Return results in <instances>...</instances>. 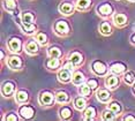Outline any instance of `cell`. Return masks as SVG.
Returning a JSON list of instances; mask_svg holds the SVG:
<instances>
[{"mask_svg":"<svg viewBox=\"0 0 135 121\" xmlns=\"http://www.w3.org/2000/svg\"><path fill=\"white\" fill-rule=\"evenodd\" d=\"M93 70H94L95 74L102 76V75H105L106 74L107 68L102 61H95V62L93 64Z\"/></svg>","mask_w":135,"mask_h":121,"instance_id":"6da1fadb","label":"cell"},{"mask_svg":"<svg viewBox=\"0 0 135 121\" xmlns=\"http://www.w3.org/2000/svg\"><path fill=\"white\" fill-rule=\"evenodd\" d=\"M39 103L42 105H51L53 103V95L49 91H45V92H42L41 96H39Z\"/></svg>","mask_w":135,"mask_h":121,"instance_id":"7a4b0ae2","label":"cell"},{"mask_svg":"<svg viewBox=\"0 0 135 121\" xmlns=\"http://www.w3.org/2000/svg\"><path fill=\"white\" fill-rule=\"evenodd\" d=\"M54 28H56V31L59 35H65V33L69 31V26L66 21H58Z\"/></svg>","mask_w":135,"mask_h":121,"instance_id":"3957f363","label":"cell"},{"mask_svg":"<svg viewBox=\"0 0 135 121\" xmlns=\"http://www.w3.org/2000/svg\"><path fill=\"white\" fill-rule=\"evenodd\" d=\"M20 114L24 119H30V118L33 117L35 111H33V108L31 106H22L20 108Z\"/></svg>","mask_w":135,"mask_h":121,"instance_id":"277c9868","label":"cell"},{"mask_svg":"<svg viewBox=\"0 0 135 121\" xmlns=\"http://www.w3.org/2000/svg\"><path fill=\"white\" fill-rule=\"evenodd\" d=\"M8 65H9V67L12 69H19V68L22 66V60L16 57V55H13V57L9 58V60H8Z\"/></svg>","mask_w":135,"mask_h":121,"instance_id":"5b68a950","label":"cell"},{"mask_svg":"<svg viewBox=\"0 0 135 121\" xmlns=\"http://www.w3.org/2000/svg\"><path fill=\"white\" fill-rule=\"evenodd\" d=\"M59 11H60V13H62L64 15H69L73 13L74 7H73V5L69 4V2H64V4H61L59 6Z\"/></svg>","mask_w":135,"mask_h":121,"instance_id":"8992f818","label":"cell"},{"mask_svg":"<svg viewBox=\"0 0 135 121\" xmlns=\"http://www.w3.org/2000/svg\"><path fill=\"white\" fill-rule=\"evenodd\" d=\"M9 49L13 52H20L21 51V39L20 38H12L9 40Z\"/></svg>","mask_w":135,"mask_h":121,"instance_id":"52a82bcc","label":"cell"},{"mask_svg":"<svg viewBox=\"0 0 135 121\" xmlns=\"http://www.w3.org/2000/svg\"><path fill=\"white\" fill-rule=\"evenodd\" d=\"M112 12H113V8H112V6L109 5V4H104V5L98 7V13H99L100 15H103V16L111 15Z\"/></svg>","mask_w":135,"mask_h":121,"instance_id":"ba28073f","label":"cell"},{"mask_svg":"<svg viewBox=\"0 0 135 121\" xmlns=\"http://www.w3.org/2000/svg\"><path fill=\"white\" fill-rule=\"evenodd\" d=\"M97 98L99 101H102V103H106V101H109V99L111 98V95H110L109 91H106V90H99V91H97Z\"/></svg>","mask_w":135,"mask_h":121,"instance_id":"9c48e42d","label":"cell"},{"mask_svg":"<svg viewBox=\"0 0 135 121\" xmlns=\"http://www.w3.org/2000/svg\"><path fill=\"white\" fill-rule=\"evenodd\" d=\"M113 21H114L115 26L122 27L127 23V17H126V15H124V14H117V15H114V17H113Z\"/></svg>","mask_w":135,"mask_h":121,"instance_id":"30bf717a","label":"cell"},{"mask_svg":"<svg viewBox=\"0 0 135 121\" xmlns=\"http://www.w3.org/2000/svg\"><path fill=\"white\" fill-rule=\"evenodd\" d=\"M26 50H27V52L30 53V54L37 53V52H38V44H37V42H35V40H30L28 44H27V46H26Z\"/></svg>","mask_w":135,"mask_h":121,"instance_id":"8fae6325","label":"cell"},{"mask_svg":"<svg viewBox=\"0 0 135 121\" xmlns=\"http://www.w3.org/2000/svg\"><path fill=\"white\" fill-rule=\"evenodd\" d=\"M106 86L107 88H110V89H114L117 85L119 84V79L117 76L114 75H111V76H109L106 79Z\"/></svg>","mask_w":135,"mask_h":121,"instance_id":"7c38bea8","label":"cell"},{"mask_svg":"<svg viewBox=\"0 0 135 121\" xmlns=\"http://www.w3.org/2000/svg\"><path fill=\"white\" fill-rule=\"evenodd\" d=\"M70 70H68V69H62L61 72L58 74V79H59V81L60 82H68V81L70 80Z\"/></svg>","mask_w":135,"mask_h":121,"instance_id":"4fadbf2b","label":"cell"},{"mask_svg":"<svg viewBox=\"0 0 135 121\" xmlns=\"http://www.w3.org/2000/svg\"><path fill=\"white\" fill-rule=\"evenodd\" d=\"M14 91V84L12 82H5L2 85V94L5 96H9Z\"/></svg>","mask_w":135,"mask_h":121,"instance_id":"5bb4252c","label":"cell"},{"mask_svg":"<svg viewBox=\"0 0 135 121\" xmlns=\"http://www.w3.org/2000/svg\"><path fill=\"white\" fill-rule=\"evenodd\" d=\"M91 5V0H78L76 1V7L79 11H85L90 7Z\"/></svg>","mask_w":135,"mask_h":121,"instance_id":"9a60e30c","label":"cell"},{"mask_svg":"<svg viewBox=\"0 0 135 121\" xmlns=\"http://www.w3.org/2000/svg\"><path fill=\"white\" fill-rule=\"evenodd\" d=\"M69 61H72L74 65H80L83 61V58H82V54L79 53V52H74V53L70 54L69 57Z\"/></svg>","mask_w":135,"mask_h":121,"instance_id":"2e32d148","label":"cell"},{"mask_svg":"<svg viewBox=\"0 0 135 121\" xmlns=\"http://www.w3.org/2000/svg\"><path fill=\"white\" fill-rule=\"evenodd\" d=\"M56 99H57L58 103L65 104V103H67V101L69 100V97H68V95H67L65 91H59V92H58V94L56 95Z\"/></svg>","mask_w":135,"mask_h":121,"instance_id":"e0dca14e","label":"cell"},{"mask_svg":"<svg viewBox=\"0 0 135 121\" xmlns=\"http://www.w3.org/2000/svg\"><path fill=\"white\" fill-rule=\"evenodd\" d=\"M59 65H60V61L58 60V58H51V59H49L46 62V66L49 69H53V70L57 69L59 67Z\"/></svg>","mask_w":135,"mask_h":121,"instance_id":"ac0fdd59","label":"cell"},{"mask_svg":"<svg viewBox=\"0 0 135 121\" xmlns=\"http://www.w3.org/2000/svg\"><path fill=\"white\" fill-rule=\"evenodd\" d=\"M72 80H73V83H74V84L79 85L84 81V75L81 72H76V73H74V75L72 76Z\"/></svg>","mask_w":135,"mask_h":121,"instance_id":"d6986e66","label":"cell"},{"mask_svg":"<svg viewBox=\"0 0 135 121\" xmlns=\"http://www.w3.org/2000/svg\"><path fill=\"white\" fill-rule=\"evenodd\" d=\"M125 70H126V67H125V65H122V64H114V65H112V67H111V72L114 74H118V75L124 73Z\"/></svg>","mask_w":135,"mask_h":121,"instance_id":"ffe728a7","label":"cell"},{"mask_svg":"<svg viewBox=\"0 0 135 121\" xmlns=\"http://www.w3.org/2000/svg\"><path fill=\"white\" fill-rule=\"evenodd\" d=\"M28 100V94H27L26 91H19L16 94V101L20 104L22 103H26V101Z\"/></svg>","mask_w":135,"mask_h":121,"instance_id":"44dd1931","label":"cell"},{"mask_svg":"<svg viewBox=\"0 0 135 121\" xmlns=\"http://www.w3.org/2000/svg\"><path fill=\"white\" fill-rule=\"evenodd\" d=\"M36 40H37L38 44H41V45L47 44V37L44 32H38L37 35H36Z\"/></svg>","mask_w":135,"mask_h":121,"instance_id":"7402d4cb","label":"cell"},{"mask_svg":"<svg viewBox=\"0 0 135 121\" xmlns=\"http://www.w3.org/2000/svg\"><path fill=\"white\" fill-rule=\"evenodd\" d=\"M95 114H96V110H95V107H88L87 110H85V112H84V119L85 120L94 119Z\"/></svg>","mask_w":135,"mask_h":121,"instance_id":"603a6c76","label":"cell"},{"mask_svg":"<svg viewBox=\"0 0 135 121\" xmlns=\"http://www.w3.org/2000/svg\"><path fill=\"white\" fill-rule=\"evenodd\" d=\"M49 55L51 58H59L61 55V51L56 46H52V47L49 49Z\"/></svg>","mask_w":135,"mask_h":121,"instance_id":"cb8c5ba5","label":"cell"},{"mask_svg":"<svg viewBox=\"0 0 135 121\" xmlns=\"http://www.w3.org/2000/svg\"><path fill=\"white\" fill-rule=\"evenodd\" d=\"M33 15L31 13H29V12H24L22 14V22L24 23H32L33 22Z\"/></svg>","mask_w":135,"mask_h":121,"instance_id":"d4e9b609","label":"cell"},{"mask_svg":"<svg viewBox=\"0 0 135 121\" xmlns=\"http://www.w3.org/2000/svg\"><path fill=\"white\" fill-rule=\"evenodd\" d=\"M60 117L62 119H69L72 117V111H70L69 107H62L60 110Z\"/></svg>","mask_w":135,"mask_h":121,"instance_id":"484cf974","label":"cell"},{"mask_svg":"<svg viewBox=\"0 0 135 121\" xmlns=\"http://www.w3.org/2000/svg\"><path fill=\"white\" fill-rule=\"evenodd\" d=\"M125 82L127 83V84H129L132 85L133 83L135 82V75H134V73L133 72H128V73H126L125 74Z\"/></svg>","mask_w":135,"mask_h":121,"instance_id":"4316f807","label":"cell"},{"mask_svg":"<svg viewBox=\"0 0 135 121\" xmlns=\"http://www.w3.org/2000/svg\"><path fill=\"white\" fill-rule=\"evenodd\" d=\"M74 105H75V108L76 110H83V108L85 107V100L83 98H76L75 99V101H74Z\"/></svg>","mask_w":135,"mask_h":121,"instance_id":"83f0119b","label":"cell"},{"mask_svg":"<svg viewBox=\"0 0 135 121\" xmlns=\"http://www.w3.org/2000/svg\"><path fill=\"white\" fill-rule=\"evenodd\" d=\"M112 31L111 29V26H110L107 22H104L102 23V26H100V32L103 33V35H110Z\"/></svg>","mask_w":135,"mask_h":121,"instance_id":"f1b7e54d","label":"cell"},{"mask_svg":"<svg viewBox=\"0 0 135 121\" xmlns=\"http://www.w3.org/2000/svg\"><path fill=\"white\" fill-rule=\"evenodd\" d=\"M22 27H23L24 32H27V33H32L33 31H35V29H36V27L33 26L32 23H24V22H22Z\"/></svg>","mask_w":135,"mask_h":121,"instance_id":"f546056e","label":"cell"},{"mask_svg":"<svg viewBox=\"0 0 135 121\" xmlns=\"http://www.w3.org/2000/svg\"><path fill=\"white\" fill-rule=\"evenodd\" d=\"M102 117H103V119H104V120H113V119H114V117H115V113L109 108V110L104 111Z\"/></svg>","mask_w":135,"mask_h":121,"instance_id":"4dcf8cb0","label":"cell"},{"mask_svg":"<svg viewBox=\"0 0 135 121\" xmlns=\"http://www.w3.org/2000/svg\"><path fill=\"white\" fill-rule=\"evenodd\" d=\"M91 92V88L88 84H82L80 86V94L82 96H89Z\"/></svg>","mask_w":135,"mask_h":121,"instance_id":"1f68e13d","label":"cell"},{"mask_svg":"<svg viewBox=\"0 0 135 121\" xmlns=\"http://www.w3.org/2000/svg\"><path fill=\"white\" fill-rule=\"evenodd\" d=\"M109 108L111 111H113L115 114H118V113H120V111H121V106H120V104L119 103H117V101H113V103H111L109 105Z\"/></svg>","mask_w":135,"mask_h":121,"instance_id":"d6a6232c","label":"cell"},{"mask_svg":"<svg viewBox=\"0 0 135 121\" xmlns=\"http://www.w3.org/2000/svg\"><path fill=\"white\" fill-rule=\"evenodd\" d=\"M5 7H6V9H8V11H14V9L16 8V4H15L14 0H6Z\"/></svg>","mask_w":135,"mask_h":121,"instance_id":"836d02e7","label":"cell"},{"mask_svg":"<svg viewBox=\"0 0 135 121\" xmlns=\"http://www.w3.org/2000/svg\"><path fill=\"white\" fill-rule=\"evenodd\" d=\"M88 85L90 86L91 89H96L97 86H98V83H97L96 80H89L88 81Z\"/></svg>","mask_w":135,"mask_h":121,"instance_id":"e575fe53","label":"cell"},{"mask_svg":"<svg viewBox=\"0 0 135 121\" xmlns=\"http://www.w3.org/2000/svg\"><path fill=\"white\" fill-rule=\"evenodd\" d=\"M64 68H66V69H68V70H70V72H73V69H74V64H73L72 61H70V62L66 64Z\"/></svg>","mask_w":135,"mask_h":121,"instance_id":"d590c367","label":"cell"},{"mask_svg":"<svg viewBox=\"0 0 135 121\" xmlns=\"http://www.w3.org/2000/svg\"><path fill=\"white\" fill-rule=\"evenodd\" d=\"M7 120H14V121H16L17 120V117L16 115H14V114H9L7 118H6Z\"/></svg>","mask_w":135,"mask_h":121,"instance_id":"8d00e7d4","label":"cell"},{"mask_svg":"<svg viewBox=\"0 0 135 121\" xmlns=\"http://www.w3.org/2000/svg\"><path fill=\"white\" fill-rule=\"evenodd\" d=\"M125 120H135V118L132 117V115H127V117L125 118Z\"/></svg>","mask_w":135,"mask_h":121,"instance_id":"74e56055","label":"cell"},{"mask_svg":"<svg viewBox=\"0 0 135 121\" xmlns=\"http://www.w3.org/2000/svg\"><path fill=\"white\" fill-rule=\"evenodd\" d=\"M132 40H133V43H135V35H133V37H132Z\"/></svg>","mask_w":135,"mask_h":121,"instance_id":"f35d334b","label":"cell"},{"mask_svg":"<svg viewBox=\"0 0 135 121\" xmlns=\"http://www.w3.org/2000/svg\"><path fill=\"white\" fill-rule=\"evenodd\" d=\"M128 1H132V2H134V1H135V0H128Z\"/></svg>","mask_w":135,"mask_h":121,"instance_id":"ab89813d","label":"cell"},{"mask_svg":"<svg viewBox=\"0 0 135 121\" xmlns=\"http://www.w3.org/2000/svg\"><path fill=\"white\" fill-rule=\"evenodd\" d=\"M134 92H135V85H134Z\"/></svg>","mask_w":135,"mask_h":121,"instance_id":"60d3db41","label":"cell"}]
</instances>
